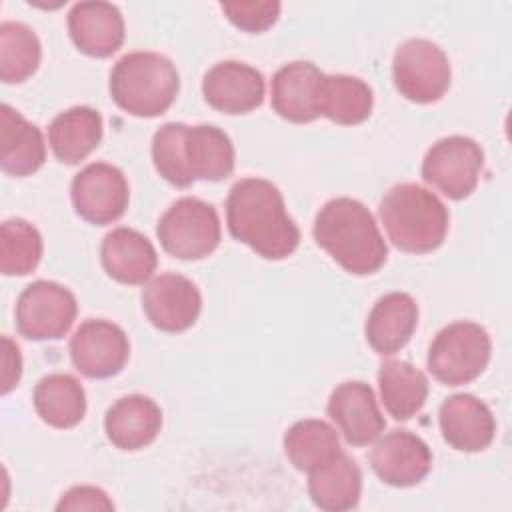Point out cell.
<instances>
[{"label": "cell", "mask_w": 512, "mask_h": 512, "mask_svg": "<svg viewBox=\"0 0 512 512\" xmlns=\"http://www.w3.org/2000/svg\"><path fill=\"white\" fill-rule=\"evenodd\" d=\"M230 234L266 260H284L300 244V230L288 216L282 192L264 178L238 180L226 200Z\"/></svg>", "instance_id": "cell-1"}, {"label": "cell", "mask_w": 512, "mask_h": 512, "mask_svg": "<svg viewBox=\"0 0 512 512\" xmlns=\"http://www.w3.org/2000/svg\"><path fill=\"white\" fill-rule=\"evenodd\" d=\"M314 238L330 258L356 276L374 274L388 248L370 210L354 198L328 200L314 220Z\"/></svg>", "instance_id": "cell-2"}, {"label": "cell", "mask_w": 512, "mask_h": 512, "mask_svg": "<svg viewBox=\"0 0 512 512\" xmlns=\"http://www.w3.org/2000/svg\"><path fill=\"white\" fill-rule=\"evenodd\" d=\"M380 218L392 244L410 254L436 250L448 232V210L440 198L414 182L392 186L380 202Z\"/></svg>", "instance_id": "cell-3"}, {"label": "cell", "mask_w": 512, "mask_h": 512, "mask_svg": "<svg viewBox=\"0 0 512 512\" xmlns=\"http://www.w3.org/2000/svg\"><path fill=\"white\" fill-rule=\"evenodd\" d=\"M180 78L170 58L138 50L124 54L110 72V96L128 114L154 118L178 96Z\"/></svg>", "instance_id": "cell-4"}, {"label": "cell", "mask_w": 512, "mask_h": 512, "mask_svg": "<svg viewBox=\"0 0 512 512\" xmlns=\"http://www.w3.org/2000/svg\"><path fill=\"white\" fill-rule=\"evenodd\" d=\"M492 342L476 322H452L444 326L428 348V370L446 386L476 380L488 366Z\"/></svg>", "instance_id": "cell-5"}, {"label": "cell", "mask_w": 512, "mask_h": 512, "mask_svg": "<svg viewBox=\"0 0 512 512\" xmlns=\"http://www.w3.org/2000/svg\"><path fill=\"white\" fill-rule=\"evenodd\" d=\"M156 236L170 256L202 260L220 244V218L212 204L184 196L162 214Z\"/></svg>", "instance_id": "cell-6"}, {"label": "cell", "mask_w": 512, "mask_h": 512, "mask_svg": "<svg viewBox=\"0 0 512 512\" xmlns=\"http://www.w3.org/2000/svg\"><path fill=\"white\" fill-rule=\"evenodd\" d=\"M392 78L406 100L430 104L448 92L452 72L448 56L438 44L426 38H410L394 54Z\"/></svg>", "instance_id": "cell-7"}, {"label": "cell", "mask_w": 512, "mask_h": 512, "mask_svg": "<svg viewBox=\"0 0 512 512\" xmlns=\"http://www.w3.org/2000/svg\"><path fill=\"white\" fill-rule=\"evenodd\" d=\"M484 152L468 136H446L434 142L422 160V178L450 200H462L478 186Z\"/></svg>", "instance_id": "cell-8"}, {"label": "cell", "mask_w": 512, "mask_h": 512, "mask_svg": "<svg viewBox=\"0 0 512 512\" xmlns=\"http://www.w3.org/2000/svg\"><path fill=\"white\" fill-rule=\"evenodd\" d=\"M78 304L74 294L50 280H36L16 302V328L28 340H58L74 324Z\"/></svg>", "instance_id": "cell-9"}, {"label": "cell", "mask_w": 512, "mask_h": 512, "mask_svg": "<svg viewBox=\"0 0 512 512\" xmlns=\"http://www.w3.org/2000/svg\"><path fill=\"white\" fill-rule=\"evenodd\" d=\"M74 210L90 224L116 222L128 208L130 188L124 172L106 162L82 168L70 186Z\"/></svg>", "instance_id": "cell-10"}, {"label": "cell", "mask_w": 512, "mask_h": 512, "mask_svg": "<svg viewBox=\"0 0 512 512\" xmlns=\"http://www.w3.org/2000/svg\"><path fill=\"white\" fill-rule=\"evenodd\" d=\"M130 356L126 332L110 320H86L70 338L74 368L86 378L116 376Z\"/></svg>", "instance_id": "cell-11"}, {"label": "cell", "mask_w": 512, "mask_h": 512, "mask_svg": "<svg viewBox=\"0 0 512 512\" xmlns=\"http://www.w3.org/2000/svg\"><path fill=\"white\" fill-rule=\"evenodd\" d=\"M142 308L152 326L162 332H182L194 326L202 310V296L192 280L166 272L142 290Z\"/></svg>", "instance_id": "cell-12"}, {"label": "cell", "mask_w": 512, "mask_h": 512, "mask_svg": "<svg viewBox=\"0 0 512 512\" xmlns=\"http://www.w3.org/2000/svg\"><path fill=\"white\" fill-rule=\"evenodd\" d=\"M370 464L382 482L406 488L426 478L432 466V452L428 444L410 430H392L376 438Z\"/></svg>", "instance_id": "cell-13"}, {"label": "cell", "mask_w": 512, "mask_h": 512, "mask_svg": "<svg viewBox=\"0 0 512 512\" xmlns=\"http://www.w3.org/2000/svg\"><path fill=\"white\" fill-rule=\"evenodd\" d=\"M326 410L344 440L352 446L372 444L386 426L372 388L362 380L338 384L330 394Z\"/></svg>", "instance_id": "cell-14"}, {"label": "cell", "mask_w": 512, "mask_h": 512, "mask_svg": "<svg viewBox=\"0 0 512 512\" xmlns=\"http://www.w3.org/2000/svg\"><path fill=\"white\" fill-rule=\"evenodd\" d=\"M264 76L238 60L214 64L202 80L204 100L224 114H246L264 102Z\"/></svg>", "instance_id": "cell-15"}, {"label": "cell", "mask_w": 512, "mask_h": 512, "mask_svg": "<svg viewBox=\"0 0 512 512\" xmlns=\"http://www.w3.org/2000/svg\"><path fill=\"white\" fill-rule=\"evenodd\" d=\"M324 72L312 62L296 60L284 64L270 84L274 112L294 124H306L320 116V90Z\"/></svg>", "instance_id": "cell-16"}, {"label": "cell", "mask_w": 512, "mask_h": 512, "mask_svg": "<svg viewBox=\"0 0 512 512\" xmlns=\"http://www.w3.org/2000/svg\"><path fill=\"white\" fill-rule=\"evenodd\" d=\"M442 438L460 452H480L494 440L496 422L480 398L454 394L446 398L438 412Z\"/></svg>", "instance_id": "cell-17"}, {"label": "cell", "mask_w": 512, "mask_h": 512, "mask_svg": "<svg viewBox=\"0 0 512 512\" xmlns=\"http://www.w3.org/2000/svg\"><path fill=\"white\" fill-rule=\"evenodd\" d=\"M70 38L92 58L112 56L124 42V18L110 2H78L68 14Z\"/></svg>", "instance_id": "cell-18"}, {"label": "cell", "mask_w": 512, "mask_h": 512, "mask_svg": "<svg viewBox=\"0 0 512 512\" xmlns=\"http://www.w3.org/2000/svg\"><path fill=\"white\" fill-rule=\"evenodd\" d=\"M160 428V406L152 398L142 394H130L116 400L104 416L106 436L120 450L132 452L152 444Z\"/></svg>", "instance_id": "cell-19"}, {"label": "cell", "mask_w": 512, "mask_h": 512, "mask_svg": "<svg viewBox=\"0 0 512 512\" xmlns=\"http://www.w3.org/2000/svg\"><path fill=\"white\" fill-rule=\"evenodd\" d=\"M418 324V304L406 292L382 296L366 320V340L380 356H392L412 338Z\"/></svg>", "instance_id": "cell-20"}, {"label": "cell", "mask_w": 512, "mask_h": 512, "mask_svg": "<svg viewBox=\"0 0 512 512\" xmlns=\"http://www.w3.org/2000/svg\"><path fill=\"white\" fill-rule=\"evenodd\" d=\"M100 258L106 274L122 284H144L152 278L158 254L152 242L132 228H114L100 246Z\"/></svg>", "instance_id": "cell-21"}, {"label": "cell", "mask_w": 512, "mask_h": 512, "mask_svg": "<svg viewBox=\"0 0 512 512\" xmlns=\"http://www.w3.org/2000/svg\"><path fill=\"white\" fill-rule=\"evenodd\" d=\"M46 144L36 124L8 104L0 108V166L8 176L24 178L42 168Z\"/></svg>", "instance_id": "cell-22"}, {"label": "cell", "mask_w": 512, "mask_h": 512, "mask_svg": "<svg viewBox=\"0 0 512 512\" xmlns=\"http://www.w3.org/2000/svg\"><path fill=\"white\" fill-rule=\"evenodd\" d=\"M102 116L90 106H74L60 112L48 128L54 156L64 164L86 160L102 140Z\"/></svg>", "instance_id": "cell-23"}, {"label": "cell", "mask_w": 512, "mask_h": 512, "mask_svg": "<svg viewBox=\"0 0 512 512\" xmlns=\"http://www.w3.org/2000/svg\"><path fill=\"white\" fill-rule=\"evenodd\" d=\"M184 162L194 182H220L234 170L232 140L212 124L188 126L184 134Z\"/></svg>", "instance_id": "cell-24"}, {"label": "cell", "mask_w": 512, "mask_h": 512, "mask_svg": "<svg viewBox=\"0 0 512 512\" xmlns=\"http://www.w3.org/2000/svg\"><path fill=\"white\" fill-rule=\"evenodd\" d=\"M308 494L326 512H344L358 504L362 494V472L344 452L322 468L310 472Z\"/></svg>", "instance_id": "cell-25"}, {"label": "cell", "mask_w": 512, "mask_h": 512, "mask_svg": "<svg viewBox=\"0 0 512 512\" xmlns=\"http://www.w3.org/2000/svg\"><path fill=\"white\" fill-rule=\"evenodd\" d=\"M380 396L394 420H410L428 398L426 374L406 360H388L378 372Z\"/></svg>", "instance_id": "cell-26"}, {"label": "cell", "mask_w": 512, "mask_h": 512, "mask_svg": "<svg viewBox=\"0 0 512 512\" xmlns=\"http://www.w3.org/2000/svg\"><path fill=\"white\" fill-rule=\"evenodd\" d=\"M38 416L54 428H74L86 414V392L70 374H48L34 388Z\"/></svg>", "instance_id": "cell-27"}, {"label": "cell", "mask_w": 512, "mask_h": 512, "mask_svg": "<svg viewBox=\"0 0 512 512\" xmlns=\"http://www.w3.org/2000/svg\"><path fill=\"white\" fill-rule=\"evenodd\" d=\"M284 452L300 472H314L334 460L342 448L338 432L324 420H300L284 434Z\"/></svg>", "instance_id": "cell-28"}, {"label": "cell", "mask_w": 512, "mask_h": 512, "mask_svg": "<svg viewBox=\"0 0 512 512\" xmlns=\"http://www.w3.org/2000/svg\"><path fill=\"white\" fill-rule=\"evenodd\" d=\"M372 104L374 96L364 80L348 74H324L320 90V116H326L342 126H354L370 116Z\"/></svg>", "instance_id": "cell-29"}, {"label": "cell", "mask_w": 512, "mask_h": 512, "mask_svg": "<svg viewBox=\"0 0 512 512\" xmlns=\"http://www.w3.org/2000/svg\"><path fill=\"white\" fill-rule=\"evenodd\" d=\"M42 46L36 32L24 22L0 24V78L6 84H20L40 64Z\"/></svg>", "instance_id": "cell-30"}, {"label": "cell", "mask_w": 512, "mask_h": 512, "mask_svg": "<svg viewBox=\"0 0 512 512\" xmlns=\"http://www.w3.org/2000/svg\"><path fill=\"white\" fill-rule=\"evenodd\" d=\"M44 244L36 226L22 218L4 220L0 226V270L4 276H26L42 260Z\"/></svg>", "instance_id": "cell-31"}, {"label": "cell", "mask_w": 512, "mask_h": 512, "mask_svg": "<svg viewBox=\"0 0 512 512\" xmlns=\"http://www.w3.org/2000/svg\"><path fill=\"white\" fill-rule=\"evenodd\" d=\"M186 124L166 122L152 138V160L158 174L176 188H188L194 184L184 162V134Z\"/></svg>", "instance_id": "cell-32"}, {"label": "cell", "mask_w": 512, "mask_h": 512, "mask_svg": "<svg viewBox=\"0 0 512 512\" xmlns=\"http://www.w3.org/2000/svg\"><path fill=\"white\" fill-rule=\"evenodd\" d=\"M226 18L244 32H264L280 16V2H222Z\"/></svg>", "instance_id": "cell-33"}, {"label": "cell", "mask_w": 512, "mask_h": 512, "mask_svg": "<svg viewBox=\"0 0 512 512\" xmlns=\"http://www.w3.org/2000/svg\"><path fill=\"white\" fill-rule=\"evenodd\" d=\"M56 510H114L108 494L96 486H74L62 494Z\"/></svg>", "instance_id": "cell-34"}, {"label": "cell", "mask_w": 512, "mask_h": 512, "mask_svg": "<svg viewBox=\"0 0 512 512\" xmlns=\"http://www.w3.org/2000/svg\"><path fill=\"white\" fill-rule=\"evenodd\" d=\"M4 348H6V356H4V374H2V394H8L20 380L22 360H20L18 346L8 336H4Z\"/></svg>", "instance_id": "cell-35"}]
</instances>
